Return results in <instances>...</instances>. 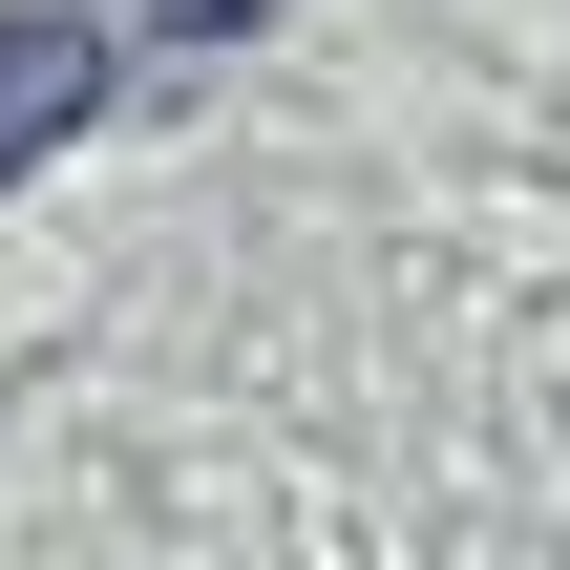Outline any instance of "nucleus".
Instances as JSON below:
<instances>
[{
  "mask_svg": "<svg viewBox=\"0 0 570 570\" xmlns=\"http://www.w3.org/2000/svg\"><path fill=\"white\" fill-rule=\"evenodd\" d=\"M106 127V21H42V0H0V190L42 169V148H85Z\"/></svg>",
  "mask_w": 570,
  "mask_h": 570,
  "instance_id": "nucleus-1",
  "label": "nucleus"
},
{
  "mask_svg": "<svg viewBox=\"0 0 570 570\" xmlns=\"http://www.w3.org/2000/svg\"><path fill=\"white\" fill-rule=\"evenodd\" d=\"M127 21H169V42H233V21H275V0H127Z\"/></svg>",
  "mask_w": 570,
  "mask_h": 570,
  "instance_id": "nucleus-2",
  "label": "nucleus"
}]
</instances>
